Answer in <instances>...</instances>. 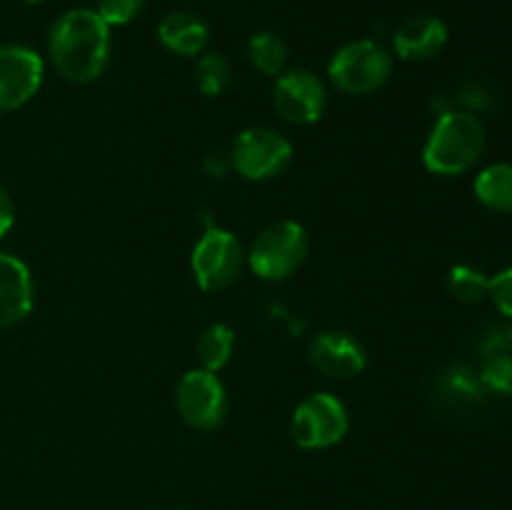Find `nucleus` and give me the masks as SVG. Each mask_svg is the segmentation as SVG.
I'll list each match as a JSON object with an SVG mask.
<instances>
[{
	"label": "nucleus",
	"instance_id": "f257e3e1",
	"mask_svg": "<svg viewBox=\"0 0 512 510\" xmlns=\"http://www.w3.org/2000/svg\"><path fill=\"white\" fill-rule=\"evenodd\" d=\"M48 55L70 83H95L110 63V25L90 8L68 10L50 28Z\"/></svg>",
	"mask_w": 512,
	"mask_h": 510
},
{
	"label": "nucleus",
	"instance_id": "f03ea898",
	"mask_svg": "<svg viewBox=\"0 0 512 510\" xmlns=\"http://www.w3.org/2000/svg\"><path fill=\"white\" fill-rule=\"evenodd\" d=\"M488 133L483 120L470 110H445L430 128L423 148V165L433 175H463L483 158Z\"/></svg>",
	"mask_w": 512,
	"mask_h": 510
},
{
	"label": "nucleus",
	"instance_id": "7ed1b4c3",
	"mask_svg": "<svg viewBox=\"0 0 512 510\" xmlns=\"http://www.w3.org/2000/svg\"><path fill=\"white\" fill-rule=\"evenodd\" d=\"M308 250L310 240L303 225L295 220H278L255 238L245 255H248V268L260 280L278 283L290 278L305 263Z\"/></svg>",
	"mask_w": 512,
	"mask_h": 510
},
{
	"label": "nucleus",
	"instance_id": "20e7f679",
	"mask_svg": "<svg viewBox=\"0 0 512 510\" xmlns=\"http://www.w3.org/2000/svg\"><path fill=\"white\" fill-rule=\"evenodd\" d=\"M393 73V55L375 40H353L333 55L328 75L348 95H370L383 88Z\"/></svg>",
	"mask_w": 512,
	"mask_h": 510
},
{
	"label": "nucleus",
	"instance_id": "39448f33",
	"mask_svg": "<svg viewBox=\"0 0 512 510\" xmlns=\"http://www.w3.org/2000/svg\"><path fill=\"white\" fill-rule=\"evenodd\" d=\"M248 265L243 243L238 235L223 228H210L200 235L190 255V268L203 290H225L240 278Z\"/></svg>",
	"mask_w": 512,
	"mask_h": 510
},
{
	"label": "nucleus",
	"instance_id": "423d86ee",
	"mask_svg": "<svg viewBox=\"0 0 512 510\" xmlns=\"http://www.w3.org/2000/svg\"><path fill=\"white\" fill-rule=\"evenodd\" d=\"M350 415L333 393H313L295 408L293 440L303 450H328L348 435Z\"/></svg>",
	"mask_w": 512,
	"mask_h": 510
},
{
	"label": "nucleus",
	"instance_id": "0eeeda50",
	"mask_svg": "<svg viewBox=\"0 0 512 510\" xmlns=\"http://www.w3.org/2000/svg\"><path fill=\"white\" fill-rule=\"evenodd\" d=\"M293 160V145L273 128H248L235 138L230 165L245 180H270L285 173Z\"/></svg>",
	"mask_w": 512,
	"mask_h": 510
},
{
	"label": "nucleus",
	"instance_id": "6e6552de",
	"mask_svg": "<svg viewBox=\"0 0 512 510\" xmlns=\"http://www.w3.org/2000/svg\"><path fill=\"white\" fill-rule=\"evenodd\" d=\"M175 408L193 430H215L228 415V393L218 373L195 368L180 378L175 388Z\"/></svg>",
	"mask_w": 512,
	"mask_h": 510
},
{
	"label": "nucleus",
	"instance_id": "1a4fd4ad",
	"mask_svg": "<svg viewBox=\"0 0 512 510\" xmlns=\"http://www.w3.org/2000/svg\"><path fill=\"white\" fill-rule=\"evenodd\" d=\"M273 105L283 120L293 125H313L328 108L323 80L305 68L280 73L273 88Z\"/></svg>",
	"mask_w": 512,
	"mask_h": 510
},
{
	"label": "nucleus",
	"instance_id": "9d476101",
	"mask_svg": "<svg viewBox=\"0 0 512 510\" xmlns=\"http://www.w3.org/2000/svg\"><path fill=\"white\" fill-rule=\"evenodd\" d=\"M43 58L28 45H0V113L23 108L43 85Z\"/></svg>",
	"mask_w": 512,
	"mask_h": 510
},
{
	"label": "nucleus",
	"instance_id": "9b49d317",
	"mask_svg": "<svg viewBox=\"0 0 512 510\" xmlns=\"http://www.w3.org/2000/svg\"><path fill=\"white\" fill-rule=\"evenodd\" d=\"M310 363L328 378L348 380L365 370L368 358L365 350L353 335L343 330H323L310 340Z\"/></svg>",
	"mask_w": 512,
	"mask_h": 510
},
{
	"label": "nucleus",
	"instance_id": "f8f14e48",
	"mask_svg": "<svg viewBox=\"0 0 512 510\" xmlns=\"http://www.w3.org/2000/svg\"><path fill=\"white\" fill-rule=\"evenodd\" d=\"M35 288L30 268L18 258L0 250V330L15 328L33 310Z\"/></svg>",
	"mask_w": 512,
	"mask_h": 510
},
{
	"label": "nucleus",
	"instance_id": "ddd939ff",
	"mask_svg": "<svg viewBox=\"0 0 512 510\" xmlns=\"http://www.w3.org/2000/svg\"><path fill=\"white\" fill-rule=\"evenodd\" d=\"M448 45V25L435 15H415L405 20L393 35V48L400 60L425 63Z\"/></svg>",
	"mask_w": 512,
	"mask_h": 510
},
{
	"label": "nucleus",
	"instance_id": "4468645a",
	"mask_svg": "<svg viewBox=\"0 0 512 510\" xmlns=\"http://www.w3.org/2000/svg\"><path fill=\"white\" fill-rule=\"evenodd\" d=\"M158 38L165 50L183 58H195L210 43V28L203 18L188 10L168 13L158 25Z\"/></svg>",
	"mask_w": 512,
	"mask_h": 510
},
{
	"label": "nucleus",
	"instance_id": "2eb2a0df",
	"mask_svg": "<svg viewBox=\"0 0 512 510\" xmlns=\"http://www.w3.org/2000/svg\"><path fill=\"white\" fill-rule=\"evenodd\" d=\"M473 193L483 208L512 213V163H493L475 175Z\"/></svg>",
	"mask_w": 512,
	"mask_h": 510
},
{
	"label": "nucleus",
	"instance_id": "dca6fc26",
	"mask_svg": "<svg viewBox=\"0 0 512 510\" xmlns=\"http://www.w3.org/2000/svg\"><path fill=\"white\" fill-rule=\"evenodd\" d=\"M438 395L453 405H473L485 395L480 373L470 365H450L438 378Z\"/></svg>",
	"mask_w": 512,
	"mask_h": 510
},
{
	"label": "nucleus",
	"instance_id": "f3484780",
	"mask_svg": "<svg viewBox=\"0 0 512 510\" xmlns=\"http://www.w3.org/2000/svg\"><path fill=\"white\" fill-rule=\"evenodd\" d=\"M235 350V333L230 325L225 323H213L200 333L198 345H195V353H198L200 368L210 370V373H218L225 365L230 363Z\"/></svg>",
	"mask_w": 512,
	"mask_h": 510
},
{
	"label": "nucleus",
	"instance_id": "a211bd4d",
	"mask_svg": "<svg viewBox=\"0 0 512 510\" xmlns=\"http://www.w3.org/2000/svg\"><path fill=\"white\" fill-rule=\"evenodd\" d=\"M248 63L258 70L260 75H280L288 65V45L280 35L270 33H255L253 38L248 40Z\"/></svg>",
	"mask_w": 512,
	"mask_h": 510
},
{
	"label": "nucleus",
	"instance_id": "6ab92c4d",
	"mask_svg": "<svg viewBox=\"0 0 512 510\" xmlns=\"http://www.w3.org/2000/svg\"><path fill=\"white\" fill-rule=\"evenodd\" d=\"M448 293L465 305L483 303L490 295V278L475 265H455L448 273Z\"/></svg>",
	"mask_w": 512,
	"mask_h": 510
},
{
	"label": "nucleus",
	"instance_id": "aec40b11",
	"mask_svg": "<svg viewBox=\"0 0 512 510\" xmlns=\"http://www.w3.org/2000/svg\"><path fill=\"white\" fill-rule=\"evenodd\" d=\"M195 83H198L200 93L208 95V98L223 95L233 83V65L223 53H205L198 60Z\"/></svg>",
	"mask_w": 512,
	"mask_h": 510
},
{
	"label": "nucleus",
	"instance_id": "412c9836",
	"mask_svg": "<svg viewBox=\"0 0 512 510\" xmlns=\"http://www.w3.org/2000/svg\"><path fill=\"white\" fill-rule=\"evenodd\" d=\"M478 373L485 393L512 398V353L485 355V363Z\"/></svg>",
	"mask_w": 512,
	"mask_h": 510
},
{
	"label": "nucleus",
	"instance_id": "4be33fe9",
	"mask_svg": "<svg viewBox=\"0 0 512 510\" xmlns=\"http://www.w3.org/2000/svg\"><path fill=\"white\" fill-rule=\"evenodd\" d=\"M148 0H98V8L95 13L110 25V28H118V25H128L130 20L138 18L145 10Z\"/></svg>",
	"mask_w": 512,
	"mask_h": 510
},
{
	"label": "nucleus",
	"instance_id": "5701e85b",
	"mask_svg": "<svg viewBox=\"0 0 512 510\" xmlns=\"http://www.w3.org/2000/svg\"><path fill=\"white\" fill-rule=\"evenodd\" d=\"M490 300L503 318L512 320V265L490 278Z\"/></svg>",
	"mask_w": 512,
	"mask_h": 510
},
{
	"label": "nucleus",
	"instance_id": "b1692460",
	"mask_svg": "<svg viewBox=\"0 0 512 510\" xmlns=\"http://www.w3.org/2000/svg\"><path fill=\"white\" fill-rule=\"evenodd\" d=\"M480 350L485 355L493 353H512V328L510 325H495L488 330V335L480 343Z\"/></svg>",
	"mask_w": 512,
	"mask_h": 510
},
{
	"label": "nucleus",
	"instance_id": "393cba45",
	"mask_svg": "<svg viewBox=\"0 0 512 510\" xmlns=\"http://www.w3.org/2000/svg\"><path fill=\"white\" fill-rule=\"evenodd\" d=\"M15 223V205H13V198L8 195V190L0 185V240L5 238V235L10 233V228H13Z\"/></svg>",
	"mask_w": 512,
	"mask_h": 510
},
{
	"label": "nucleus",
	"instance_id": "a878e982",
	"mask_svg": "<svg viewBox=\"0 0 512 510\" xmlns=\"http://www.w3.org/2000/svg\"><path fill=\"white\" fill-rule=\"evenodd\" d=\"M23 3H28V5H40V3H45V0H23Z\"/></svg>",
	"mask_w": 512,
	"mask_h": 510
},
{
	"label": "nucleus",
	"instance_id": "bb28decb",
	"mask_svg": "<svg viewBox=\"0 0 512 510\" xmlns=\"http://www.w3.org/2000/svg\"><path fill=\"white\" fill-rule=\"evenodd\" d=\"M163 510H183V508H163Z\"/></svg>",
	"mask_w": 512,
	"mask_h": 510
}]
</instances>
